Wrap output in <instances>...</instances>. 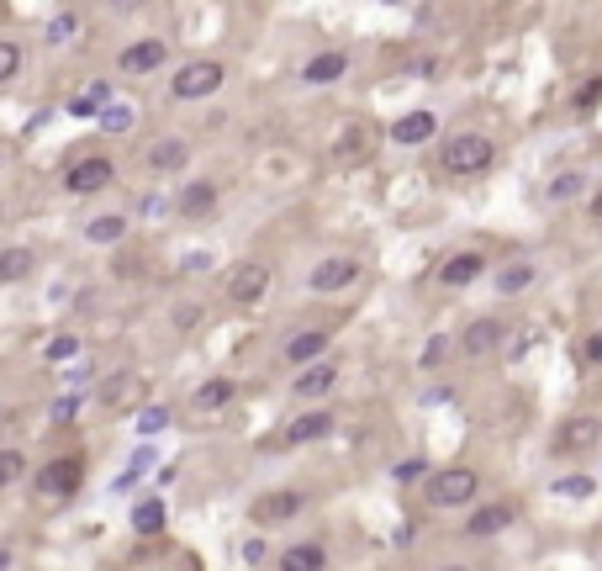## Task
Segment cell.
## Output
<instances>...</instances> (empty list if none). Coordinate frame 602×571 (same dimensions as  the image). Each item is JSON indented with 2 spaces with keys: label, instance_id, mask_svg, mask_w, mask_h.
Instances as JSON below:
<instances>
[{
  "label": "cell",
  "instance_id": "cell-44",
  "mask_svg": "<svg viewBox=\"0 0 602 571\" xmlns=\"http://www.w3.org/2000/svg\"><path fill=\"white\" fill-rule=\"evenodd\" d=\"M196 318H201L196 307H180V312H175V328H196Z\"/></svg>",
  "mask_w": 602,
  "mask_h": 571
},
{
  "label": "cell",
  "instance_id": "cell-30",
  "mask_svg": "<svg viewBox=\"0 0 602 571\" xmlns=\"http://www.w3.org/2000/svg\"><path fill=\"white\" fill-rule=\"evenodd\" d=\"M96 122L106 127V133H127V127L138 122V112H133V106H122V101H106L101 112H96Z\"/></svg>",
  "mask_w": 602,
  "mask_h": 571
},
{
  "label": "cell",
  "instance_id": "cell-23",
  "mask_svg": "<svg viewBox=\"0 0 602 571\" xmlns=\"http://www.w3.org/2000/svg\"><path fill=\"white\" fill-rule=\"evenodd\" d=\"M37 270V254L27 244H11V249H0V286H11V281H27V275Z\"/></svg>",
  "mask_w": 602,
  "mask_h": 571
},
{
  "label": "cell",
  "instance_id": "cell-36",
  "mask_svg": "<svg viewBox=\"0 0 602 571\" xmlns=\"http://www.w3.org/2000/svg\"><path fill=\"white\" fill-rule=\"evenodd\" d=\"M555 492L560 497H592L597 482H592V476H566V482H555Z\"/></svg>",
  "mask_w": 602,
  "mask_h": 571
},
{
  "label": "cell",
  "instance_id": "cell-35",
  "mask_svg": "<svg viewBox=\"0 0 602 571\" xmlns=\"http://www.w3.org/2000/svg\"><path fill=\"white\" fill-rule=\"evenodd\" d=\"M444 355H449V339H444V334H434V339L423 344V355H418V365H423V371H439V365H444Z\"/></svg>",
  "mask_w": 602,
  "mask_h": 571
},
{
  "label": "cell",
  "instance_id": "cell-15",
  "mask_svg": "<svg viewBox=\"0 0 602 571\" xmlns=\"http://www.w3.org/2000/svg\"><path fill=\"white\" fill-rule=\"evenodd\" d=\"M143 164L154 175H175V170L191 164V143H185V138H154V143H148V154H143Z\"/></svg>",
  "mask_w": 602,
  "mask_h": 571
},
{
  "label": "cell",
  "instance_id": "cell-5",
  "mask_svg": "<svg viewBox=\"0 0 602 571\" xmlns=\"http://www.w3.org/2000/svg\"><path fill=\"white\" fill-rule=\"evenodd\" d=\"M602 445V418L597 413H571L566 423L555 429V455H592Z\"/></svg>",
  "mask_w": 602,
  "mask_h": 571
},
{
  "label": "cell",
  "instance_id": "cell-14",
  "mask_svg": "<svg viewBox=\"0 0 602 571\" xmlns=\"http://www.w3.org/2000/svg\"><path fill=\"white\" fill-rule=\"evenodd\" d=\"M513 519H518V503H486V508H470L465 534L470 540H492V534H502Z\"/></svg>",
  "mask_w": 602,
  "mask_h": 571
},
{
  "label": "cell",
  "instance_id": "cell-2",
  "mask_svg": "<svg viewBox=\"0 0 602 571\" xmlns=\"http://www.w3.org/2000/svg\"><path fill=\"white\" fill-rule=\"evenodd\" d=\"M423 497H428V508H470L481 497V476L470 466H444L423 482Z\"/></svg>",
  "mask_w": 602,
  "mask_h": 571
},
{
  "label": "cell",
  "instance_id": "cell-10",
  "mask_svg": "<svg viewBox=\"0 0 602 571\" xmlns=\"http://www.w3.org/2000/svg\"><path fill=\"white\" fill-rule=\"evenodd\" d=\"M301 508H307V492L280 487V492H259V503L249 513H254V524H286V519H296Z\"/></svg>",
  "mask_w": 602,
  "mask_h": 571
},
{
  "label": "cell",
  "instance_id": "cell-46",
  "mask_svg": "<svg viewBox=\"0 0 602 571\" xmlns=\"http://www.w3.org/2000/svg\"><path fill=\"white\" fill-rule=\"evenodd\" d=\"M587 217H592V223H602V186H597L592 201H587Z\"/></svg>",
  "mask_w": 602,
  "mask_h": 571
},
{
  "label": "cell",
  "instance_id": "cell-28",
  "mask_svg": "<svg viewBox=\"0 0 602 571\" xmlns=\"http://www.w3.org/2000/svg\"><path fill=\"white\" fill-rule=\"evenodd\" d=\"M550 201H576V196H587V175L581 170H566V175H555L550 180V191H544Z\"/></svg>",
  "mask_w": 602,
  "mask_h": 571
},
{
  "label": "cell",
  "instance_id": "cell-22",
  "mask_svg": "<svg viewBox=\"0 0 602 571\" xmlns=\"http://www.w3.org/2000/svg\"><path fill=\"white\" fill-rule=\"evenodd\" d=\"M328 566V550L307 540V545H286L280 550V571H323Z\"/></svg>",
  "mask_w": 602,
  "mask_h": 571
},
{
  "label": "cell",
  "instance_id": "cell-31",
  "mask_svg": "<svg viewBox=\"0 0 602 571\" xmlns=\"http://www.w3.org/2000/svg\"><path fill=\"white\" fill-rule=\"evenodd\" d=\"M22 59H27V53H22V43L0 38V90H6L16 75H22Z\"/></svg>",
  "mask_w": 602,
  "mask_h": 571
},
{
  "label": "cell",
  "instance_id": "cell-43",
  "mask_svg": "<svg viewBox=\"0 0 602 571\" xmlns=\"http://www.w3.org/2000/svg\"><path fill=\"white\" fill-rule=\"evenodd\" d=\"M428 466H423V460H402V466H397V476H402V482H412V476H423Z\"/></svg>",
  "mask_w": 602,
  "mask_h": 571
},
{
  "label": "cell",
  "instance_id": "cell-17",
  "mask_svg": "<svg viewBox=\"0 0 602 571\" xmlns=\"http://www.w3.org/2000/svg\"><path fill=\"white\" fill-rule=\"evenodd\" d=\"M481 275H486V254L481 249H460V254H449V260L439 265V281L444 286H470V281H481Z\"/></svg>",
  "mask_w": 602,
  "mask_h": 571
},
{
  "label": "cell",
  "instance_id": "cell-6",
  "mask_svg": "<svg viewBox=\"0 0 602 571\" xmlns=\"http://www.w3.org/2000/svg\"><path fill=\"white\" fill-rule=\"evenodd\" d=\"M80 482H85V466L74 455H59V460H48L43 471H37V497H53V503H64V497H74L80 492Z\"/></svg>",
  "mask_w": 602,
  "mask_h": 571
},
{
  "label": "cell",
  "instance_id": "cell-32",
  "mask_svg": "<svg viewBox=\"0 0 602 571\" xmlns=\"http://www.w3.org/2000/svg\"><path fill=\"white\" fill-rule=\"evenodd\" d=\"M22 476H27V455L22 450H0V492L16 487Z\"/></svg>",
  "mask_w": 602,
  "mask_h": 571
},
{
  "label": "cell",
  "instance_id": "cell-8",
  "mask_svg": "<svg viewBox=\"0 0 602 571\" xmlns=\"http://www.w3.org/2000/svg\"><path fill=\"white\" fill-rule=\"evenodd\" d=\"M354 281H360V260H349V254H328V260H317L307 286L317 291V297H338V291H349Z\"/></svg>",
  "mask_w": 602,
  "mask_h": 571
},
{
  "label": "cell",
  "instance_id": "cell-25",
  "mask_svg": "<svg viewBox=\"0 0 602 571\" xmlns=\"http://www.w3.org/2000/svg\"><path fill=\"white\" fill-rule=\"evenodd\" d=\"M106 101H111V85H106V80H96V85H90V90H80V96L69 101V117H80V122H90V117H96V112H101Z\"/></svg>",
  "mask_w": 602,
  "mask_h": 571
},
{
  "label": "cell",
  "instance_id": "cell-9",
  "mask_svg": "<svg viewBox=\"0 0 602 571\" xmlns=\"http://www.w3.org/2000/svg\"><path fill=\"white\" fill-rule=\"evenodd\" d=\"M338 376H344V365L317 355V360H307V365H296V381H291V392H296V397H307V402H312V397H328L333 386H338Z\"/></svg>",
  "mask_w": 602,
  "mask_h": 571
},
{
  "label": "cell",
  "instance_id": "cell-7",
  "mask_svg": "<svg viewBox=\"0 0 602 571\" xmlns=\"http://www.w3.org/2000/svg\"><path fill=\"white\" fill-rule=\"evenodd\" d=\"M270 265H259V260H243V265H233L228 270V302H238V307H259L265 302V291H270Z\"/></svg>",
  "mask_w": 602,
  "mask_h": 571
},
{
  "label": "cell",
  "instance_id": "cell-19",
  "mask_svg": "<svg viewBox=\"0 0 602 571\" xmlns=\"http://www.w3.org/2000/svg\"><path fill=\"white\" fill-rule=\"evenodd\" d=\"M328 344H333V334L328 328H301V334H291L286 339V365H307V360H317V355H328Z\"/></svg>",
  "mask_w": 602,
  "mask_h": 571
},
{
  "label": "cell",
  "instance_id": "cell-24",
  "mask_svg": "<svg viewBox=\"0 0 602 571\" xmlns=\"http://www.w3.org/2000/svg\"><path fill=\"white\" fill-rule=\"evenodd\" d=\"M534 281H539V270H534L529 260L502 265V270H497V291H502V297H523V291H529Z\"/></svg>",
  "mask_w": 602,
  "mask_h": 571
},
{
  "label": "cell",
  "instance_id": "cell-11",
  "mask_svg": "<svg viewBox=\"0 0 602 571\" xmlns=\"http://www.w3.org/2000/svg\"><path fill=\"white\" fill-rule=\"evenodd\" d=\"M164 64H169V48H164L159 38L127 43V48L117 53V69H122V75H154V69H164Z\"/></svg>",
  "mask_w": 602,
  "mask_h": 571
},
{
  "label": "cell",
  "instance_id": "cell-12",
  "mask_svg": "<svg viewBox=\"0 0 602 571\" xmlns=\"http://www.w3.org/2000/svg\"><path fill=\"white\" fill-rule=\"evenodd\" d=\"M434 133H439V112H402L386 127V138L402 143V149H418V143H428Z\"/></svg>",
  "mask_w": 602,
  "mask_h": 571
},
{
  "label": "cell",
  "instance_id": "cell-18",
  "mask_svg": "<svg viewBox=\"0 0 602 571\" xmlns=\"http://www.w3.org/2000/svg\"><path fill=\"white\" fill-rule=\"evenodd\" d=\"M344 75H349V53H344V48L312 53V59L301 64V80H307V85H338Z\"/></svg>",
  "mask_w": 602,
  "mask_h": 571
},
{
  "label": "cell",
  "instance_id": "cell-21",
  "mask_svg": "<svg viewBox=\"0 0 602 571\" xmlns=\"http://www.w3.org/2000/svg\"><path fill=\"white\" fill-rule=\"evenodd\" d=\"M233 397H238V386H233L228 376H212V381H201V386H196L191 408H196V413H222Z\"/></svg>",
  "mask_w": 602,
  "mask_h": 571
},
{
  "label": "cell",
  "instance_id": "cell-29",
  "mask_svg": "<svg viewBox=\"0 0 602 571\" xmlns=\"http://www.w3.org/2000/svg\"><path fill=\"white\" fill-rule=\"evenodd\" d=\"M597 106H602V75L581 80V85H576V96H571V112H576V117H592Z\"/></svg>",
  "mask_w": 602,
  "mask_h": 571
},
{
  "label": "cell",
  "instance_id": "cell-27",
  "mask_svg": "<svg viewBox=\"0 0 602 571\" xmlns=\"http://www.w3.org/2000/svg\"><path fill=\"white\" fill-rule=\"evenodd\" d=\"M133 534H164V503L159 497H143L133 508Z\"/></svg>",
  "mask_w": 602,
  "mask_h": 571
},
{
  "label": "cell",
  "instance_id": "cell-37",
  "mask_svg": "<svg viewBox=\"0 0 602 571\" xmlns=\"http://www.w3.org/2000/svg\"><path fill=\"white\" fill-rule=\"evenodd\" d=\"M74 27H80V22H74V11H64L59 22L48 27V43H69V38H74Z\"/></svg>",
  "mask_w": 602,
  "mask_h": 571
},
{
  "label": "cell",
  "instance_id": "cell-42",
  "mask_svg": "<svg viewBox=\"0 0 602 571\" xmlns=\"http://www.w3.org/2000/svg\"><path fill=\"white\" fill-rule=\"evenodd\" d=\"M74 413H80V397H59V402H53V418H59V423H69Z\"/></svg>",
  "mask_w": 602,
  "mask_h": 571
},
{
  "label": "cell",
  "instance_id": "cell-38",
  "mask_svg": "<svg viewBox=\"0 0 602 571\" xmlns=\"http://www.w3.org/2000/svg\"><path fill=\"white\" fill-rule=\"evenodd\" d=\"M360 149H365V127H349L344 138H338V154H349V159H360Z\"/></svg>",
  "mask_w": 602,
  "mask_h": 571
},
{
  "label": "cell",
  "instance_id": "cell-13",
  "mask_svg": "<svg viewBox=\"0 0 602 571\" xmlns=\"http://www.w3.org/2000/svg\"><path fill=\"white\" fill-rule=\"evenodd\" d=\"M333 429H338V423H333V413H328V408L296 413V418L286 423V445H291V450H301V445H317V439H328Z\"/></svg>",
  "mask_w": 602,
  "mask_h": 571
},
{
  "label": "cell",
  "instance_id": "cell-26",
  "mask_svg": "<svg viewBox=\"0 0 602 571\" xmlns=\"http://www.w3.org/2000/svg\"><path fill=\"white\" fill-rule=\"evenodd\" d=\"M85 238H90V244H101V249L122 244V238H127V217H122V212H111V217H96V223L85 228Z\"/></svg>",
  "mask_w": 602,
  "mask_h": 571
},
{
  "label": "cell",
  "instance_id": "cell-33",
  "mask_svg": "<svg viewBox=\"0 0 602 571\" xmlns=\"http://www.w3.org/2000/svg\"><path fill=\"white\" fill-rule=\"evenodd\" d=\"M127 397H138V376H117V381H106V392H101L106 408H122Z\"/></svg>",
  "mask_w": 602,
  "mask_h": 571
},
{
  "label": "cell",
  "instance_id": "cell-45",
  "mask_svg": "<svg viewBox=\"0 0 602 571\" xmlns=\"http://www.w3.org/2000/svg\"><path fill=\"white\" fill-rule=\"evenodd\" d=\"M243 561H265V540H249V545H243Z\"/></svg>",
  "mask_w": 602,
  "mask_h": 571
},
{
  "label": "cell",
  "instance_id": "cell-16",
  "mask_svg": "<svg viewBox=\"0 0 602 571\" xmlns=\"http://www.w3.org/2000/svg\"><path fill=\"white\" fill-rule=\"evenodd\" d=\"M217 180H191V186H185L180 196H175V212L180 217H191V223H201V217H212L217 212Z\"/></svg>",
  "mask_w": 602,
  "mask_h": 571
},
{
  "label": "cell",
  "instance_id": "cell-20",
  "mask_svg": "<svg viewBox=\"0 0 602 571\" xmlns=\"http://www.w3.org/2000/svg\"><path fill=\"white\" fill-rule=\"evenodd\" d=\"M497 344H502V323H497V318H476V323L460 334V349H465L470 360H486Z\"/></svg>",
  "mask_w": 602,
  "mask_h": 571
},
{
  "label": "cell",
  "instance_id": "cell-41",
  "mask_svg": "<svg viewBox=\"0 0 602 571\" xmlns=\"http://www.w3.org/2000/svg\"><path fill=\"white\" fill-rule=\"evenodd\" d=\"M581 355H587V365H602V328H597V334H587V344H581Z\"/></svg>",
  "mask_w": 602,
  "mask_h": 571
},
{
  "label": "cell",
  "instance_id": "cell-39",
  "mask_svg": "<svg viewBox=\"0 0 602 571\" xmlns=\"http://www.w3.org/2000/svg\"><path fill=\"white\" fill-rule=\"evenodd\" d=\"M164 423H169V413H164V408H143V413H138V429H143V434H159Z\"/></svg>",
  "mask_w": 602,
  "mask_h": 571
},
{
  "label": "cell",
  "instance_id": "cell-3",
  "mask_svg": "<svg viewBox=\"0 0 602 571\" xmlns=\"http://www.w3.org/2000/svg\"><path fill=\"white\" fill-rule=\"evenodd\" d=\"M228 85V64L222 59H191L175 69V80H169V101H206L217 96V90Z\"/></svg>",
  "mask_w": 602,
  "mask_h": 571
},
{
  "label": "cell",
  "instance_id": "cell-34",
  "mask_svg": "<svg viewBox=\"0 0 602 571\" xmlns=\"http://www.w3.org/2000/svg\"><path fill=\"white\" fill-rule=\"evenodd\" d=\"M74 355H80V339H74V334L48 339V365H64V360H74Z\"/></svg>",
  "mask_w": 602,
  "mask_h": 571
},
{
  "label": "cell",
  "instance_id": "cell-40",
  "mask_svg": "<svg viewBox=\"0 0 602 571\" xmlns=\"http://www.w3.org/2000/svg\"><path fill=\"white\" fill-rule=\"evenodd\" d=\"M407 75H418V80H434V75H439V59H412V64H407Z\"/></svg>",
  "mask_w": 602,
  "mask_h": 571
},
{
  "label": "cell",
  "instance_id": "cell-4",
  "mask_svg": "<svg viewBox=\"0 0 602 571\" xmlns=\"http://www.w3.org/2000/svg\"><path fill=\"white\" fill-rule=\"evenodd\" d=\"M111 180H117V164H111L106 154H80L64 170V191L69 196H96V191H106Z\"/></svg>",
  "mask_w": 602,
  "mask_h": 571
},
{
  "label": "cell",
  "instance_id": "cell-47",
  "mask_svg": "<svg viewBox=\"0 0 602 571\" xmlns=\"http://www.w3.org/2000/svg\"><path fill=\"white\" fill-rule=\"evenodd\" d=\"M0 566H11V545H0Z\"/></svg>",
  "mask_w": 602,
  "mask_h": 571
},
{
  "label": "cell",
  "instance_id": "cell-1",
  "mask_svg": "<svg viewBox=\"0 0 602 571\" xmlns=\"http://www.w3.org/2000/svg\"><path fill=\"white\" fill-rule=\"evenodd\" d=\"M497 164V143L486 133H449L439 143V170L455 175V180H476Z\"/></svg>",
  "mask_w": 602,
  "mask_h": 571
}]
</instances>
